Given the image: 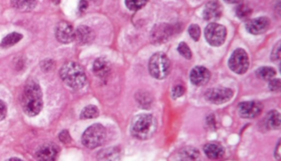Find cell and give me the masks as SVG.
I'll use <instances>...</instances> for the list:
<instances>
[{
	"mask_svg": "<svg viewBox=\"0 0 281 161\" xmlns=\"http://www.w3.org/2000/svg\"><path fill=\"white\" fill-rule=\"evenodd\" d=\"M204 152L206 156L211 160L222 158L225 153V148L216 143H209L204 146Z\"/></svg>",
	"mask_w": 281,
	"mask_h": 161,
	"instance_id": "obj_17",
	"label": "cell"
},
{
	"mask_svg": "<svg viewBox=\"0 0 281 161\" xmlns=\"http://www.w3.org/2000/svg\"><path fill=\"white\" fill-rule=\"evenodd\" d=\"M225 2H226L227 3H241L243 0H224Z\"/></svg>",
	"mask_w": 281,
	"mask_h": 161,
	"instance_id": "obj_38",
	"label": "cell"
},
{
	"mask_svg": "<svg viewBox=\"0 0 281 161\" xmlns=\"http://www.w3.org/2000/svg\"><path fill=\"white\" fill-rule=\"evenodd\" d=\"M252 10L250 7L246 6V4H240L238 6L236 9V14L237 16L242 20H246L251 15H252Z\"/></svg>",
	"mask_w": 281,
	"mask_h": 161,
	"instance_id": "obj_28",
	"label": "cell"
},
{
	"mask_svg": "<svg viewBox=\"0 0 281 161\" xmlns=\"http://www.w3.org/2000/svg\"><path fill=\"white\" fill-rule=\"evenodd\" d=\"M21 39H22L21 34L18 32L10 33L9 35H6L5 37L3 38L0 43V46L4 48H10L12 46H15L16 44L19 43Z\"/></svg>",
	"mask_w": 281,
	"mask_h": 161,
	"instance_id": "obj_23",
	"label": "cell"
},
{
	"mask_svg": "<svg viewBox=\"0 0 281 161\" xmlns=\"http://www.w3.org/2000/svg\"><path fill=\"white\" fill-rule=\"evenodd\" d=\"M135 100L139 107L142 109H149L153 102V97L147 92H139L135 95Z\"/></svg>",
	"mask_w": 281,
	"mask_h": 161,
	"instance_id": "obj_22",
	"label": "cell"
},
{
	"mask_svg": "<svg viewBox=\"0 0 281 161\" xmlns=\"http://www.w3.org/2000/svg\"><path fill=\"white\" fill-rule=\"evenodd\" d=\"M99 116V110L95 105H88L81 112V119H92Z\"/></svg>",
	"mask_w": 281,
	"mask_h": 161,
	"instance_id": "obj_25",
	"label": "cell"
},
{
	"mask_svg": "<svg viewBox=\"0 0 281 161\" xmlns=\"http://www.w3.org/2000/svg\"><path fill=\"white\" fill-rule=\"evenodd\" d=\"M227 36V30L225 26L216 22L209 23L205 29V37L211 46L219 47L225 43Z\"/></svg>",
	"mask_w": 281,
	"mask_h": 161,
	"instance_id": "obj_6",
	"label": "cell"
},
{
	"mask_svg": "<svg viewBox=\"0 0 281 161\" xmlns=\"http://www.w3.org/2000/svg\"><path fill=\"white\" fill-rule=\"evenodd\" d=\"M228 67L233 73L242 75L246 73L249 67V58L243 48H237L228 60Z\"/></svg>",
	"mask_w": 281,
	"mask_h": 161,
	"instance_id": "obj_7",
	"label": "cell"
},
{
	"mask_svg": "<svg viewBox=\"0 0 281 161\" xmlns=\"http://www.w3.org/2000/svg\"><path fill=\"white\" fill-rule=\"evenodd\" d=\"M99 160H104V161H115L119 159V151L115 148H111L107 150H102V152L98 156Z\"/></svg>",
	"mask_w": 281,
	"mask_h": 161,
	"instance_id": "obj_26",
	"label": "cell"
},
{
	"mask_svg": "<svg viewBox=\"0 0 281 161\" xmlns=\"http://www.w3.org/2000/svg\"><path fill=\"white\" fill-rule=\"evenodd\" d=\"M59 153V148L53 143H45L38 148L36 157L39 161H55Z\"/></svg>",
	"mask_w": 281,
	"mask_h": 161,
	"instance_id": "obj_12",
	"label": "cell"
},
{
	"mask_svg": "<svg viewBox=\"0 0 281 161\" xmlns=\"http://www.w3.org/2000/svg\"><path fill=\"white\" fill-rule=\"evenodd\" d=\"M270 26V19L265 16H260L247 21L246 30L252 35H261L267 31Z\"/></svg>",
	"mask_w": 281,
	"mask_h": 161,
	"instance_id": "obj_11",
	"label": "cell"
},
{
	"mask_svg": "<svg viewBox=\"0 0 281 161\" xmlns=\"http://www.w3.org/2000/svg\"><path fill=\"white\" fill-rule=\"evenodd\" d=\"M21 105L25 113L28 116L37 115L43 107L42 92L37 81L31 80L25 86Z\"/></svg>",
	"mask_w": 281,
	"mask_h": 161,
	"instance_id": "obj_1",
	"label": "cell"
},
{
	"mask_svg": "<svg viewBox=\"0 0 281 161\" xmlns=\"http://www.w3.org/2000/svg\"><path fill=\"white\" fill-rule=\"evenodd\" d=\"M12 6L19 11L27 13L35 8L37 0H12Z\"/></svg>",
	"mask_w": 281,
	"mask_h": 161,
	"instance_id": "obj_18",
	"label": "cell"
},
{
	"mask_svg": "<svg viewBox=\"0 0 281 161\" xmlns=\"http://www.w3.org/2000/svg\"><path fill=\"white\" fill-rule=\"evenodd\" d=\"M59 141L64 144H68L71 142V137H70V133L66 130L62 131L59 135Z\"/></svg>",
	"mask_w": 281,
	"mask_h": 161,
	"instance_id": "obj_34",
	"label": "cell"
},
{
	"mask_svg": "<svg viewBox=\"0 0 281 161\" xmlns=\"http://www.w3.org/2000/svg\"><path fill=\"white\" fill-rule=\"evenodd\" d=\"M281 59V41L276 44L273 48V51L271 53V60L272 61H279Z\"/></svg>",
	"mask_w": 281,
	"mask_h": 161,
	"instance_id": "obj_32",
	"label": "cell"
},
{
	"mask_svg": "<svg viewBox=\"0 0 281 161\" xmlns=\"http://www.w3.org/2000/svg\"><path fill=\"white\" fill-rule=\"evenodd\" d=\"M171 62L169 57L163 52H158L152 55L149 62V72L153 78L163 80L170 73Z\"/></svg>",
	"mask_w": 281,
	"mask_h": 161,
	"instance_id": "obj_4",
	"label": "cell"
},
{
	"mask_svg": "<svg viewBox=\"0 0 281 161\" xmlns=\"http://www.w3.org/2000/svg\"><path fill=\"white\" fill-rule=\"evenodd\" d=\"M269 88L271 92H279L281 89V81L279 78L271 79L269 84Z\"/></svg>",
	"mask_w": 281,
	"mask_h": 161,
	"instance_id": "obj_31",
	"label": "cell"
},
{
	"mask_svg": "<svg viewBox=\"0 0 281 161\" xmlns=\"http://www.w3.org/2000/svg\"><path fill=\"white\" fill-rule=\"evenodd\" d=\"M184 93H185V88L182 85H177V86H174L173 89H172V97L174 99L182 97Z\"/></svg>",
	"mask_w": 281,
	"mask_h": 161,
	"instance_id": "obj_33",
	"label": "cell"
},
{
	"mask_svg": "<svg viewBox=\"0 0 281 161\" xmlns=\"http://www.w3.org/2000/svg\"><path fill=\"white\" fill-rule=\"evenodd\" d=\"M107 137V131L102 124H95L83 132L82 143L89 149H95L102 145Z\"/></svg>",
	"mask_w": 281,
	"mask_h": 161,
	"instance_id": "obj_5",
	"label": "cell"
},
{
	"mask_svg": "<svg viewBox=\"0 0 281 161\" xmlns=\"http://www.w3.org/2000/svg\"><path fill=\"white\" fill-rule=\"evenodd\" d=\"M88 6H89V3L86 0H81L78 4V9L80 12H84L88 8Z\"/></svg>",
	"mask_w": 281,
	"mask_h": 161,
	"instance_id": "obj_36",
	"label": "cell"
},
{
	"mask_svg": "<svg viewBox=\"0 0 281 161\" xmlns=\"http://www.w3.org/2000/svg\"><path fill=\"white\" fill-rule=\"evenodd\" d=\"M9 161H21V159H18V158H16V157H15V158L10 159V160H9Z\"/></svg>",
	"mask_w": 281,
	"mask_h": 161,
	"instance_id": "obj_39",
	"label": "cell"
},
{
	"mask_svg": "<svg viewBox=\"0 0 281 161\" xmlns=\"http://www.w3.org/2000/svg\"><path fill=\"white\" fill-rule=\"evenodd\" d=\"M256 75L259 79L263 80H271L276 75V71L271 67H262L258 68L256 72Z\"/></svg>",
	"mask_w": 281,
	"mask_h": 161,
	"instance_id": "obj_24",
	"label": "cell"
},
{
	"mask_svg": "<svg viewBox=\"0 0 281 161\" xmlns=\"http://www.w3.org/2000/svg\"><path fill=\"white\" fill-rule=\"evenodd\" d=\"M75 31L72 25L67 22H59L56 27V36L63 44L71 43L75 40Z\"/></svg>",
	"mask_w": 281,
	"mask_h": 161,
	"instance_id": "obj_10",
	"label": "cell"
},
{
	"mask_svg": "<svg viewBox=\"0 0 281 161\" xmlns=\"http://www.w3.org/2000/svg\"><path fill=\"white\" fill-rule=\"evenodd\" d=\"M7 106H6L5 103L0 100V120H2L5 118L7 115Z\"/></svg>",
	"mask_w": 281,
	"mask_h": 161,
	"instance_id": "obj_35",
	"label": "cell"
},
{
	"mask_svg": "<svg viewBox=\"0 0 281 161\" xmlns=\"http://www.w3.org/2000/svg\"><path fill=\"white\" fill-rule=\"evenodd\" d=\"M190 81L197 86H204L209 82L210 79V72L206 67L197 66L194 67L190 74Z\"/></svg>",
	"mask_w": 281,
	"mask_h": 161,
	"instance_id": "obj_14",
	"label": "cell"
},
{
	"mask_svg": "<svg viewBox=\"0 0 281 161\" xmlns=\"http://www.w3.org/2000/svg\"><path fill=\"white\" fill-rule=\"evenodd\" d=\"M62 80L70 88H83L87 82V76L83 67L75 62H68L62 66L59 71Z\"/></svg>",
	"mask_w": 281,
	"mask_h": 161,
	"instance_id": "obj_3",
	"label": "cell"
},
{
	"mask_svg": "<svg viewBox=\"0 0 281 161\" xmlns=\"http://www.w3.org/2000/svg\"><path fill=\"white\" fill-rule=\"evenodd\" d=\"M233 97V91L227 87H214L209 89L205 94L207 101L215 105H222L228 102Z\"/></svg>",
	"mask_w": 281,
	"mask_h": 161,
	"instance_id": "obj_8",
	"label": "cell"
},
{
	"mask_svg": "<svg viewBox=\"0 0 281 161\" xmlns=\"http://www.w3.org/2000/svg\"><path fill=\"white\" fill-rule=\"evenodd\" d=\"M200 156L198 149L192 146L182 148L179 151V157L182 161H195Z\"/></svg>",
	"mask_w": 281,
	"mask_h": 161,
	"instance_id": "obj_21",
	"label": "cell"
},
{
	"mask_svg": "<svg viewBox=\"0 0 281 161\" xmlns=\"http://www.w3.org/2000/svg\"><path fill=\"white\" fill-rule=\"evenodd\" d=\"M171 34L170 26L164 27V25H162L159 27H155L152 32V37L155 42H163L164 40H166Z\"/></svg>",
	"mask_w": 281,
	"mask_h": 161,
	"instance_id": "obj_19",
	"label": "cell"
},
{
	"mask_svg": "<svg viewBox=\"0 0 281 161\" xmlns=\"http://www.w3.org/2000/svg\"><path fill=\"white\" fill-rule=\"evenodd\" d=\"M158 128L156 118L151 114L141 113L132 119L131 132L134 138L141 141L150 139Z\"/></svg>",
	"mask_w": 281,
	"mask_h": 161,
	"instance_id": "obj_2",
	"label": "cell"
},
{
	"mask_svg": "<svg viewBox=\"0 0 281 161\" xmlns=\"http://www.w3.org/2000/svg\"><path fill=\"white\" fill-rule=\"evenodd\" d=\"M223 14V6L218 0H212L207 3L203 10V18L206 21H217Z\"/></svg>",
	"mask_w": 281,
	"mask_h": 161,
	"instance_id": "obj_13",
	"label": "cell"
},
{
	"mask_svg": "<svg viewBox=\"0 0 281 161\" xmlns=\"http://www.w3.org/2000/svg\"><path fill=\"white\" fill-rule=\"evenodd\" d=\"M263 105L257 100L244 101L240 103L238 107L239 115L242 118L252 119L257 118L262 112Z\"/></svg>",
	"mask_w": 281,
	"mask_h": 161,
	"instance_id": "obj_9",
	"label": "cell"
},
{
	"mask_svg": "<svg viewBox=\"0 0 281 161\" xmlns=\"http://www.w3.org/2000/svg\"><path fill=\"white\" fill-rule=\"evenodd\" d=\"M177 50L179 52V54H181L182 56L184 57L185 59L190 60V59L192 58L191 50H190L189 46H188L185 42H181V43L179 44Z\"/></svg>",
	"mask_w": 281,
	"mask_h": 161,
	"instance_id": "obj_29",
	"label": "cell"
},
{
	"mask_svg": "<svg viewBox=\"0 0 281 161\" xmlns=\"http://www.w3.org/2000/svg\"><path fill=\"white\" fill-rule=\"evenodd\" d=\"M150 0H126V5L131 11H137L144 8Z\"/></svg>",
	"mask_w": 281,
	"mask_h": 161,
	"instance_id": "obj_27",
	"label": "cell"
},
{
	"mask_svg": "<svg viewBox=\"0 0 281 161\" xmlns=\"http://www.w3.org/2000/svg\"><path fill=\"white\" fill-rule=\"evenodd\" d=\"M188 32H189L190 37L192 38L195 41H198L200 40L201 32V28H200L198 25H190V27H189V29H188Z\"/></svg>",
	"mask_w": 281,
	"mask_h": 161,
	"instance_id": "obj_30",
	"label": "cell"
},
{
	"mask_svg": "<svg viewBox=\"0 0 281 161\" xmlns=\"http://www.w3.org/2000/svg\"><path fill=\"white\" fill-rule=\"evenodd\" d=\"M266 125L271 129H280L281 127V113L277 110H271L266 116Z\"/></svg>",
	"mask_w": 281,
	"mask_h": 161,
	"instance_id": "obj_20",
	"label": "cell"
},
{
	"mask_svg": "<svg viewBox=\"0 0 281 161\" xmlns=\"http://www.w3.org/2000/svg\"><path fill=\"white\" fill-rule=\"evenodd\" d=\"M93 71L94 74L99 78H107L111 72L110 62L105 58H98L94 62Z\"/></svg>",
	"mask_w": 281,
	"mask_h": 161,
	"instance_id": "obj_16",
	"label": "cell"
},
{
	"mask_svg": "<svg viewBox=\"0 0 281 161\" xmlns=\"http://www.w3.org/2000/svg\"><path fill=\"white\" fill-rule=\"evenodd\" d=\"M95 34L93 29L87 26H80L75 31V40L79 45L89 44L94 40Z\"/></svg>",
	"mask_w": 281,
	"mask_h": 161,
	"instance_id": "obj_15",
	"label": "cell"
},
{
	"mask_svg": "<svg viewBox=\"0 0 281 161\" xmlns=\"http://www.w3.org/2000/svg\"><path fill=\"white\" fill-rule=\"evenodd\" d=\"M275 156L277 160H281V141H279L277 146H276V150H275Z\"/></svg>",
	"mask_w": 281,
	"mask_h": 161,
	"instance_id": "obj_37",
	"label": "cell"
}]
</instances>
